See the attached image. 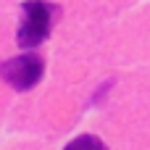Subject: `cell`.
<instances>
[{
  "instance_id": "cell-1",
  "label": "cell",
  "mask_w": 150,
  "mask_h": 150,
  "mask_svg": "<svg viewBox=\"0 0 150 150\" xmlns=\"http://www.w3.org/2000/svg\"><path fill=\"white\" fill-rule=\"evenodd\" d=\"M61 13V8L55 3H47V0H26L24 3V21L16 32V42L21 47H37L42 45L47 37H50V29H53V21L55 16Z\"/></svg>"
},
{
  "instance_id": "cell-3",
  "label": "cell",
  "mask_w": 150,
  "mask_h": 150,
  "mask_svg": "<svg viewBox=\"0 0 150 150\" xmlns=\"http://www.w3.org/2000/svg\"><path fill=\"white\" fill-rule=\"evenodd\" d=\"M63 150H108V145L95 134H82V137H74Z\"/></svg>"
},
{
  "instance_id": "cell-2",
  "label": "cell",
  "mask_w": 150,
  "mask_h": 150,
  "mask_svg": "<svg viewBox=\"0 0 150 150\" xmlns=\"http://www.w3.org/2000/svg\"><path fill=\"white\" fill-rule=\"evenodd\" d=\"M42 74H45V61L34 53H24V55H16L0 63V76L18 92L32 90L42 79Z\"/></svg>"
}]
</instances>
